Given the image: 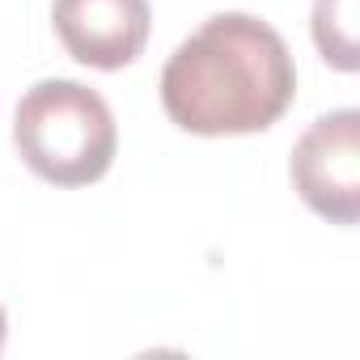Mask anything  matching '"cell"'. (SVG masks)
Returning <instances> with one entry per match:
<instances>
[{
	"label": "cell",
	"mask_w": 360,
	"mask_h": 360,
	"mask_svg": "<svg viewBox=\"0 0 360 360\" xmlns=\"http://www.w3.org/2000/svg\"><path fill=\"white\" fill-rule=\"evenodd\" d=\"M288 174L309 212L352 229L360 221V110L343 106L314 119L292 148Z\"/></svg>",
	"instance_id": "cell-3"
},
{
	"label": "cell",
	"mask_w": 360,
	"mask_h": 360,
	"mask_svg": "<svg viewBox=\"0 0 360 360\" xmlns=\"http://www.w3.org/2000/svg\"><path fill=\"white\" fill-rule=\"evenodd\" d=\"M297 98V64L280 30L250 13H217L161 68V106L191 136H255Z\"/></svg>",
	"instance_id": "cell-1"
},
{
	"label": "cell",
	"mask_w": 360,
	"mask_h": 360,
	"mask_svg": "<svg viewBox=\"0 0 360 360\" xmlns=\"http://www.w3.org/2000/svg\"><path fill=\"white\" fill-rule=\"evenodd\" d=\"M314 47L318 56L339 68L356 72L360 68V47H356V0H314Z\"/></svg>",
	"instance_id": "cell-5"
},
{
	"label": "cell",
	"mask_w": 360,
	"mask_h": 360,
	"mask_svg": "<svg viewBox=\"0 0 360 360\" xmlns=\"http://www.w3.org/2000/svg\"><path fill=\"white\" fill-rule=\"evenodd\" d=\"M18 157L51 187H89L115 165L119 127L106 98L81 81H39L13 110Z\"/></svg>",
	"instance_id": "cell-2"
},
{
	"label": "cell",
	"mask_w": 360,
	"mask_h": 360,
	"mask_svg": "<svg viewBox=\"0 0 360 360\" xmlns=\"http://www.w3.org/2000/svg\"><path fill=\"white\" fill-rule=\"evenodd\" d=\"M5 339H9V318H5V305H0V352H5Z\"/></svg>",
	"instance_id": "cell-6"
},
{
	"label": "cell",
	"mask_w": 360,
	"mask_h": 360,
	"mask_svg": "<svg viewBox=\"0 0 360 360\" xmlns=\"http://www.w3.org/2000/svg\"><path fill=\"white\" fill-rule=\"evenodd\" d=\"M51 26L77 64L119 72L140 60L153 30V9L148 0H56Z\"/></svg>",
	"instance_id": "cell-4"
}]
</instances>
